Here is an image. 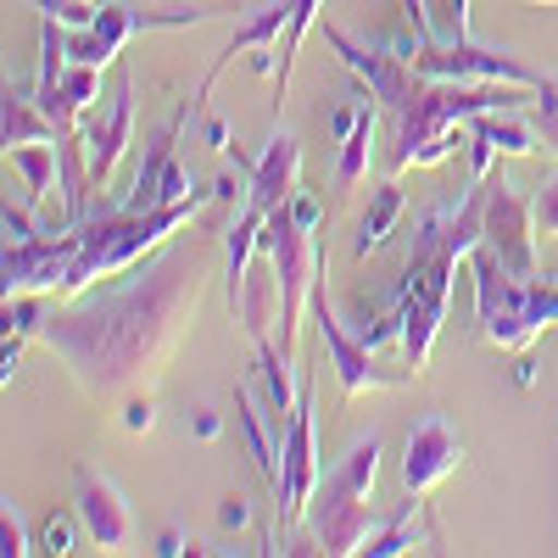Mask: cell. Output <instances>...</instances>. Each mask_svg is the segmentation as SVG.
Instances as JSON below:
<instances>
[{"label":"cell","mask_w":558,"mask_h":558,"mask_svg":"<svg viewBox=\"0 0 558 558\" xmlns=\"http://www.w3.org/2000/svg\"><path fill=\"white\" fill-rule=\"evenodd\" d=\"M207 291V252L202 241H168L157 257L134 263L123 286H101L96 296H68L45 318L39 341L51 347L73 380L89 397H112L129 380L151 375V368L173 352L184 318H196Z\"/></svg>","instance_id":"obj_1"},{"label":"cell","mask_w":558,"mask_h":558,"mask_svg":"<svg viewBox=\"0 0 558 558\" xmlns=\"http://www.w3.org/2000/svg\"><path fill=\"white\" fill-rule=\"evenodd\" d=\"M486 241V184H470L458 207H436L418 218V235L408 252V268L397 279L391 307L402 313V368H425L436 352V336L447 324V302H452V274L458 257H470Z\"/></svg>","instance_id":"obj_2"},{"label":"cell","mask_w":558,"mask_h":558,"mask_svg":"<svg viewBox=\"0 0 558 558\" xmlns=\"http://www.w3.org/2000/svg\"><path fill=\"white\" fill-rule=\"evenodd\" d=\"M470 279H475L481 336L497 352H531L547 330H558V274L520 279L514 268H502V257L481 241L470 252Z\"/></svg>","instance_id":"obj_3"},{"label":"cell","mask_w":558,"mask_h":558,"mask_svg":"<svg viewBox=\"0 0 558 558\" xmlns=\"http://www.w3.org/2000/svg\"><path fill=\"white\" fill-rule=\"evenodd\" d=\"M380 452H386L380 436H357V441L347 447V458L318 481V492H313V502H307L313 542L330 553V558L363 553L368 536L380 531V520L368 514V497H375V475H380Z\"/></svg>","instance_id":"obj_4"},{"label":"cell","mask_w":558,"mask_h":558,"mask_svg":"<svg viewBox=\"0 0 558 558\" xmlns=\"http://www.w3.org/2000/svg\"><path fill=\"white\" fill-rule=\"evenodd\" d=\"M313 235H318V229H307L291 202L263 218V252L279 268V352H286V357H296V324L307 313L313 279L324 268V252L313 246Z\"/></svg>","instance_id":"obj_5"},{"label":"cell","mask_w":558,"mask_h":558,"mask_svg":"<svg viewBox=\"0 0 558 558\" xmlns=\"http://www.w3.org/2000/svg\"><path fill=\"white\" fill-rule=\"evenodd\" d=\"M307 313H313V324H318V341H324V352H330V368H336L347 402H357L363 391H397V386L413 380V368H380V363H375V347H368L357 330H347V324L336 318L330 291H324V268H318V279H313Z\"/></svg>","instance_id":"obj_6"},{"label":"cell","mask_w":558,"mask_h":558,"mask_svg":"<svg viewBox=\"0 0 558 558\" xmlns=\"http://www.w3.org/2000/svg\"><path fill=\"white\" fill-rule=\"evenodd\" d=\"M223 17L218 7H191V12H140V7H107L101 0V12L96 23H84V28H68V57L73 62H89V68H112L118 51L134 39V34H151V28H202Z\"/></svg>","instance_id":"obj_7"},{"label":"cell","mask_w":558,"mask_h":558,"mask_svg":"<svg viewBox=\"0 0 558 558\" xmlns=\"http://www.w3.org/2000/svg\"><path fill=\"white\" fill-rule=\"evenodd\" d=\"M408 62L425 78H463V84H525L536 89L542 73L508 51H492V45L475 39H418V51H408Z\"/></svg>","instance_id":"obj_8"},{"label":"cell","mask_w":558,"mask_h":558,"mask_svg":"<svg viewBox=\"0 0 558 558\" xmlns=\"http://www.w3.org/2000/svg\"><path fill=\"white\" fill-rule=\"evenodd\" d=\"M318 441H313V380H302L296 391V413L286 425V441H279V525L296 531L307 520V502L318 492Z\"/></svg>","instance_id":"obj_9"},{"label":"cell","mask_w":558,"mask_h":558,"mask_svg":"<svg viewBox=\"0 0 558 558\" xmlns=\"http://www.w3.org/2000/svg\"><path fill=\"white\" fill-rule=\"evenodd\" d=\"M191 107H196V101H184V107L146 140V162H140L129 196H123L129 213H157V207H173V202H184V196H196L191 173H184V162H179V129H184V118H191Z\"/></svg>","instance_id":"obj_10"},{"label":"cell","mask_w":558,"mask_h":558,"mask_svg":"<svg viewBox=\"0 0 558 558\" xmlns=\"http://www.w3.org/2000/svg\"><path fill=\"white\" fill-rule=\"evenodd\" d=\"M78 229H39L34 241H17L7 246V263H0V274H7V296H62L68 274L78 263Z\"/></svg>","instance_id":"obj_11"},{"label":"cell","mask_w":558,"mask_h":558,"mask_svg":"<svg viewBox=\"0 0 558 558\" xmlns=\"http://www.w3.org/2000/svg\"><path fill=\"white\" fill-rule=\"evenodd\" d=\"M536 213L531 202L508 184L502 173L486 179V246L502 257V268H514L520 279H536Z\"/></svg>","instance_id":"obj_12"},{"label":"cell","mask_w":558,"mask_h":558,"mask_svg":"<svg viewBox=\"0 0 558 558\" xmlns=\"http://www.w3.org/2000/svg\"><path fill=\"white\" fill-rule=\"evenodd\" d=\"M324 45L368 84V96H375L386 112H402L408 101H413V89L425 84V73H418L408 57H397V51H368V45H357V39H347L336 23H324Z\"/></svg>","instance_id":"obj_13"},{"label":"cell","mask_w":558,"mask_h":558,"mask_svg":"<svg viewBox=\"0 0 558 558\" xmlns=\"http://www.w3.org/2000/svg\"><path fill=\"white\" fill-rule=\"evenodd\" d=\"M73 514H78V525L89 531V542H96L101 553H123L129 536H134V514H129L123 492L101 470H89V463L73 470Z\"/></svg>","instance_id":"obj_14"},{"label":"cell","mask_w":558,"mask_h":558,"mask_svg":"<svg viewBox=\"0 0 558 558\" xmlns=\"http://www.w3.org/2000/svg\"><path fill=\"white\" fill-rule=\"evenodd\" d=\"M129 140H134V78L118 73V89H112L107 118H96V123H84V129H78L84 173H89V184H96V191H107L112 168L129 157Z\"/></svg>","instance_id":"obj_15"},{"label":"cell","mask_w":558,"mask_h":558,"mask_svg":"<svg viewBox=\"0 0 558 558\" xmlns=\"http://www.w3.org/2000/svg\"><path fill=\"white\" fill-rule=\"evenodd\" d=\"M463 463V441L452 436V425L441 413L418 418L413 436H408V452H402V492L408 497H430L452 470Z\"/></svg>","instance_id":"obj_16"},{"label":"cell","mask_w":558,"mask_h":558,"mask_svg":"<svg viewBox=\"0 0 558 558\" xmlns=\"http://www.w3.org/2000/svg\"><path fill=\"white\" fill-rule=\"evenodd\" d=\"M296 179H302V140L291 129H274L268 140V151L252 162L246 173V202L257 213H274V207H286L296 196Z\"/></svg>","instance_id":"obj_17"},{"label":"cell","mask_w":558,"mask_h":558,"mask_svg":"<svg viewBox=\"0 0 558 558\" xmlns=\"http://www.w3.org/2000/svg\"><path fill=\"white\" fill-rule=\"evenodd\" d=\"M0 140H7V151H17V146H39V140H68V129L39 107V96H23L17 84H7V96H0Z\"/></svg>","instance_id":"obj_18"},{"label":"cell","mask_w":558,"mask_h":558,"mask_svg":"<svg viewBox=\"0 0 558 558\" xmlns=\"http://www.w3.org/2000/svg\"><path fill=\"white\" fill-rule=\"evenodd\" d=\"M274 302H279V268H274V257L257 246V268L246 274V291H241V302L229 307L235 313V324H246V336H252V347L257 341H268V324H274Z\"/></svg>","instance_id":"obj_19"},{"label":"cell","mask_w":558,"mask_h":558,"mask_svg":"<svg viewBox=\"0 0 558 558\" xmlns=\"http://www.w3.org/2000/svg\"><path fill=\"white\" fill-rule=\"evenodd\" d=\"M101 73L107 68H89V62H68L62 84H57V96L45 101V112H51L68 134H78V118L101 101Z\"/></svg>","instance_id":"obj_20"},{"label":"cell","mask_w":558,"mask_h":558,"mask_svg":"<svg viewBox=\"0 0 558 558\" xmlns=\"http://www.w3.org/2000/svg\"><path fill=\"white\" fill-rule=\"evenodd\" d=\"M402 207H408V196H402V184H397V179H386L380 191L368 196V213L357 218V241H352V257H357V263H368V257L386 246V235L397 229Z\"/></svg>","instance_id":"obj_21"},{"label":"cell","mask_w":558,"mask_h":558,"mask_svg":"<svg viewBox=\"0 0 558 558\" xmlns=\"http://www.w3.org/2000/svg\"><path fill=\"white\" fill-rule=\"evenodd\" d=\"M7 162L23 173V191H28V207L39 213L45 196L62 184V140H39V146H17L7 151Z\"/></svg>","instance_id":"obj_22"},{"label":"cell","mask_w":558,"mask_h":558,"mask_svg":"<svg viewBox=\"0 0 558 558\" xmlns=\"http://www.w3.org/2000/svg\"><path fill=\"white\" fill-rule=\"evenodd\" d=\"M368 162H375V107L363 112V123L341 140V157H336V196H352L357 184L368 179Z\"/></svg>","instance_id":"obj_23"},{"label":"cell","mask_w":558,"mask_h":558,"mask_svg":"<svg viewBox=\"0 0 558 558\" xmlns=\"http://www.w3.org/2000/svg\"><path fill=\"white\" fill-rule=\"evenodd\" d=\"M413 502H418V497H408V502L397 508V520H391V525H380L375 536H368V547H363L368 558H402V553H413V547L436 542V531H430V525H418Z\"/></svg>","instance_id":"obj_24"},{"label":"cell","mask_w":558,"mask_h":558,"mask_svg":"<svg viewBox=\"0 0 558 558\" xmlns=\"http://www.w3.org/2000/svg\"><path fill=\"white\" fill-rule=\"evenodd\" d=\"M318 12H324V0H291V28H286V39H279V73H274V107L286 101V84H291V68H296V57H302V39L313 34V23H318Z\"/></svg>","instance_id":"obj_25"},{"label":"cell","mask_w":558,"mask_h":558,"mask_svg":"<svg viewBox=\"0 0 558 558\" xmlns=\"http://www.w3.org/2000/svg\"><path fill=\"white\" fill-rule=\"evenodd\" d=\"M481 134H492V146L502 151V157H536L542 151V134L536 129H525L514 112H481V118H470Z\"/></svg>","instance_id":"obj_26"},{"label":"cell","mask_w":558,"mask_h":558,"mask_svg":"<svg viewBox=\"0 0 558 558\" xmlns=\"http://www.w3.org/2000/svg\"><path fill=\"white\" fill-rule=\"evenodd\" d=\"M531 213H536V235L558 241V168H547L542 184L531 191Z\"/></svg>","instance_id":"obj_27"},{"label":"cell","mask_w":558,"mask_h":558,"mask_svg":"<svg viewBox=\"0 0 558 558\" xmlns=\"http://www.w3.org/2000/svg\"><path fill=\"white\" fill-rule=\"evenodd\" d=\"M531 101H536V134H542V146L558 157V84H536L531 89Z\"/></svg>","instance_id":"obj_28"},{"label":"cell","mask_w":558,"mask_h":558,"mask_svg":"<svg viewBox=\"0 0 558 558\" xmlns=\"http://www.w3.org/2000/svg\"><path fill=\"white\" fill-rule=\"evenodd\" d=\"M28 7H39V12H51V17H62L68 28H84V23H96V12H101V0H28Z\"/></svg>","instance_id":"obj_29"},{"label":"cell","mask_w":558,"mask_h":558,"mask_svg":"<svg viewBox=\"0 0 558 558\" xmlns=\"http://www.w3.org/2000/svg\"><path fill=\"white\" fill-rule=\"evenodd\" d=\"M0 553L7 558H23V553H39L34 542H28V531H23V520H17V508L7 502L0 508Z\"/></svg>","instance_id":"obj_30"},{"label":"cell","mask_w":558,"mask_h":558,"mask_svg":"<svg viewBox=\"0 0 558 558\" xmlns=\"http://www.w3.org/2000/svg\"><path fill=\"white\" fill-rule=\"evenodd\" d=\"M39 553H51V558L73 553V520L68 514H51V520L39 525Z\"/></svg>","instance_id":"obj_31"},{"label":"cell","mask_w":558,"mask_h":558,"mask_svg":"<svg viewBox=\"0 0 558 558\" xmlns=\"http://www.w3.org/2000/svg\"><path fill=\"white\" fill-rule=\"evenodd\" d=\"M151 425H157V408L134 397V402L123 408V430H129V436H140V430H151Z\"/></svg>","instance_id":"obj_32"},{"label":"cell","mask_w":558,"mask_h":558,"mask_svg":"<svg viewBox=\"0 0 558 558\" xmlns=\"http://www.w3.org/2000/svg\"><path fill=\"white\" fill-rule=\"evenodd\" d=\"M218 520H223V531H241L246 520H252V502L235 492V497H223V508H218Z\"/></svg>","instance_id":"obj_33"},{"label":"cell","mask_w":558,"mask_h":558,"mask_svg":"<svg viewBox=\"0 0 558 558\" xmlns=\"http://www.w3.org/2000/svg\"><path fill=\"white\" fill-rule=\"evenodd\" d=\"M402 12H408V23H413V34H418V39H441V34H436V23H430V12H425V0H402Z\"/></svg>","instance_id":"obj_34"},{"label":"cell","mask_w":558,"mask_h":558,"mask_svg":"<svg viewBox=\"0 0 558 558\" xmlns=\"http://www.w3.org/2000/svg\"><path fill=\"white\" fill-rule=\"evenodd\" d=\"M157 553H162V558H179V553H202V547H196V542H184L179 531H162V542H157Z\"/></svg>","instance_id":"obj_35"},{"label":"cell","mask_w":558,"mask_h":558,"mask_svg":"<svg viewBox=\"0 0 558 558\" xmlns=\"http://www.w3.org/2000/svg\"><path fill=\"white\" fill-rule=\"evenodd\" d=\"M218 430H223V425H218V413H207V408H202V413H196V436H202V441H213Z\"/></svg>","instance_id":"obj_36"},{"label":"cell","mask_w":558,"mask_h":558,"mask_svg":"<svg viewBox=\"0 0 558 558\" xmlns=\"http://www.w3.org/2000/svg\"><path fill=\"white\" fill-rule=\"evenodd\" d=\"M525 7H558V0H525Z\"/></svg>","instance_id":"obj_37"}]
</instances>
